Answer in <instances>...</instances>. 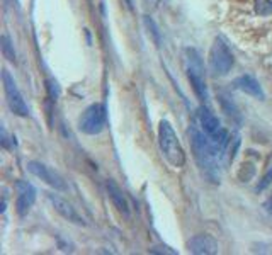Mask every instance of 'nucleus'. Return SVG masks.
Here are the masks:
<instances>
[{"label": "nucleus", "instance_id": "nucleus-1", "mask_svg": "<svg viewBox=\"0 0 272 255\" xmlns=\"http://www.w3.org/2000/svg\"><path fill=\"white\" fill-rule=\"evenodd\" d=\"M191 143L199 168L211 182H220V159L201 126H191Z\"/></svg>", "mask_w": 272, "mask_h": 255}, {"label": "nucleus", "instance_id": "nucleus-2", "mask_svg": "<svg viewBox=\"0 0 272 255\" xmlns=\"http://www.w3.org/2000/svg\"><path fill=\"white\" fill-rule=\"evenodd\" d=\"M159 143L160 150H162V155L172 167L181 168L185 165V153L182 148L181 141H179L177 135H175L174 128L169 121L162 119L159 126Z\"/></svg>", "mask_w": 272, "mask_h": 255}, {"label": "nucleus", "instance_id": "nucleus-3", "mask_svg": "<svg viewBox=\"0 0 272 255\" xmlns=\"http://www.w3.org/2000/svg\"><path fill=\"white\" fill-rule=\"evenodd\" d=\"M233 53L221 38H216L209 49V71L214 77H225L233 68Z\"/></svg>", "mask_w": 272, "mask_h": 255}, {"label": "nucleus", "instance_id": "nucleus-4", "mask_svg": "<svg viewBox=\"0 0 272 255\" xmlns=\"http://www.w3.org/2000/svg\"><path fill=\"white\" fill-rule=\"evenodd\" d=\"M187 78L191 82L192 89H194V94L198 95L199 100L206 102L207 100V85L206 78H204V67L201 62V56L198 55L196 49L187 48Z\"/></svg>", "mask_w": 272, "mask_h": 255}, {"label": "nucleus", "instance_id": "nucleus-5", "mask_svg": "<svg viewBox=\"0 0 272 255\" xmlns=\"http://www.w3.org/2000/svg\"><path fill=\"white\" fill-rule=\"evenodd\" d=\"M107 123V111L106 106L101 102H95L92 106H89L85 109V113L80 116V121H78V129L85 135H99L104 128H106Z\"/></svg>", "mask_w": 272, "mask_h": 255}, {"label": "nucleus", "instance_id": "nucleus-6", "mask_svg": "<svg viewBox=\"0 0 272 255\" xmlns=\"http://www.w3.org/2000/svg\"><path fill=\"white\" fill-rule=\"evenodd\" d=\"M2 82H3V91H5L7 104H9L10 111H12L16 116L26 117L27 114H29V107H27L23 94H21L14 77L7 70H2Z\"/></svg>", "mask_w": 272, "mask_h": 255}, {"label": "nucleus", "instance_id": "nucleus-7", "mask_svg": "<svg viewBox=\"0 0 272 255\" xmlns=\"http://www.w3.org/2000/svg\"><path fill=\"white\" fill-rule=\"evenodd\" d=\"M27 170H29L34 177L41 179L45 184H48L49 187H53L55 191H67L68 189L65 179H63L56 170H53L51 167H48L46 163L31 160V162H27Z\"/></svg>", "mask_w": 272, "mask_h": 255}, {"label": "nucleus", "instance_id": "nucleus-8", "mask_svg": "<svg viewBox=\"0 0 272 255\" xmlns=\"http://www.w3.org/2000/svg\"><path fill=\"white\" fill-rule=\"evenodd\" d=\"M16 191H17V201H16L17 214H19V216H24V214H27V211L33 208V204L36 201V189L29 184V182L17 181Z\"/></svg>", "mask_w": 272, "mask_h": 255}, {"label": "nucleus", "instance_id": "nucleus-9", "mask_svg": "<svg viewBox=\"0 0 272 255\" xmlns=\"http://www.w3.org/2000/svg\"><path fill=\"white\" fill-rule=\"evenodd\" d=\"M48 199H49L51 206L55 208V211L60 214V216H63L65 220L71 221V223H75V225H80V226L87 225L84 218L77 213V209H75V208L71 206L68 201H65L63 197H60L58 194H48Z\"/></svg>", "mask_w": 272, "mask_h": 255}, {"label": "nucleus", "instance_id": "nucleus-10", "mask_svg": "<svg viewBox=\"0 0 272 255\" xmlns=\"http://www.w3.org/2000/svg\"><path fill=\"white\" fill-rule=\"evenodd\" d=\"M187 249H189V252L196 254V255H214V254H218L220 247H218V242L211 235L201 233V235H194L189 240Z\"/></svg>", "mask_w": 272, "mask_h": 255}, {"label": "nucleus", "instance_id": "nucleus-11", "mask_svg": "<svg viewBox=\"0 0 272 255\" xmlns=\"http://www.w3.org/2000/svg\"><path fill=\"white\" fill-rule=\"evenodd\" d=\"M106 189H107V194H109L111 203L116 208L117 213L123 214L124 218H130L131 209H130V204H128V199H126V196H124L123 189H121L113 179H109V181L106 182Z\"/></svg>", "mask_w": 272, "mask_h": 255}, {"label": "nucleus", "instance_id": "nucleus-12", "mask_svg": "<svg viewBox=\"0 0 272 255\" xmlns=\"http://www.w3.org/2000/svg\"><path fill=\"white\" fill-rule=\"evenodd\" d=\"M233 85H235V89H238V91L245 92V94L255 97V99L262 100L264 97H266V94H264V91H262V87H260V84L252 77V75H242V77L235 78Z\"/></svg>", "mask_w": 272, "mask_h": 255}, {"label": "nucleus", "instance_id": "nucleus-13", "mask_svg": "<svg viewBox=\"0 0 272 255\" xmlns=\"http://www.w3.org/2000/svg\"><path fill=\"white\" fill-rule=\"evenodd\" d=\"M198 119H199V126L203 128V131L206 133L207 136L214 135L221 129V123L213 113H211L207 107L201 106L198 111Z\"/></svg>", "mask_w": 272, "mask_h": 255}, {"label": "nucleus", "instance_id": "nucleus-14", "mask_svg": "<svg viewBox=\"0 0 272 255\" xmlns=\"http://www.w3.org/2000/svg\"><path fill=\"white\" fill-rule=\"evenodd\" d=\"M0 49H2V55L3 58H7L9 62L16 63V51H14V45L10 43V38L7 34H3L0 38Z\"/></svg>", "mask_w": 272, "mask_h": 255}, {"label": "nucleus", "instance_id": "nucleus-15", "mask_svg": "<svg viewBox=\"0 0 272 255\" xmlns=\"http://www.w3.org/2000/svg\"><path fill=\"white\" fill-rule=\"evenodd\" d=\"M255 12L259 16H271L272 14V0H255Z\"/></svg>", "mask_w": 272, "mask_h": 255}, {"label": "nucleus", "instance_id": "nucleus-16", "mask_svg": "<svg viewBox=\"0 0 272 255\" xmlns=\"http://www.w3.org/2000/svg\"><path fill=\"white\" fill-rule=\"evenodd\" d=\"M255 175V167L252 163H243L242 168L238 170V179L242 182H249Z\"/></svg>", "mask_w": 272, "mask_h": 255}, {"label": "nucleus", "instance_id": "nucleus-17", "mask_svg": "<svg viewBox=\"0 0 272 255\" xmlns=\"http://www.w3.org/2000/svg\"><path fill=\"white\" fill-rule=\"evenodd\" d=\"M145 26L148 27V32H152L153 41H155V45H157V46H160V32H159V27H157L155 21H153L150 16H145Z\"/></svg>", "mask_w": 272, "mask_h": 255}, {"label": "nucleus", "instance_id": "nucleus-18", "mask_svg": "<svg viewBox=\"0 0 272 255\" xmlns=\"http://www.w3.org/2000/svg\"><path fill=\"white\" fill-rule=\"evenodd\" d=\"M46 89H48V94H49V97H51V100H56V99H58L60 89H58V85H56V82L48 80V82H46Z\"/></svg>", "mask_w": 272, "mask_h": 255}, {"label": "nucleus", "instance_id": "nucleus-19", "mask_svg": "<svg viewBox=\"0 0 272 255\" xmlns=\"http://www.w3.org/2000/svg\"><path fill=\"white\" fill-rule=\"evenodd\" d=\"M271 182H272V168L267 172L266 175H264L262 181L259 182V185H257V191H264V189H267L271 185Z\"/></svg>", "mask_w": 272, "mask_h": 255}, {"label": "nucleus", "instance_id": "nucleus-20", "mask_svg": "<svg viewBox=\"0 0 272 255\" xmlns=\"http://www.w3.org/2000/svg\"><path fill=\"white\" fill-rule=\"evenodd\" d=\"M150 254H169V255H175L177 252H175V250L167 249V247H155V249L150 250Z\"/></svg>", "mask_w": 272, "mask_h": 255}, {"label": "nucleus", "instance_id": "nucleus-21", "mask_svg": "<svg viewBox=\"0 0 272 255\" xmlns=\"http://www.w3.org/2000/svg\"><path fill=\"white\" fill-rule=\"evenodd\" d=\"M7 141H9V139H7V133H5V129L2 128V146L3 148H9V143Z\"/></svg>", "mask_w": 272, "mask_h": 255}, {"label": "nucleus", "instance_id": "nucleus-22", "mask_svg": "<svg viewBox=\"0 0 272 255\" xmlns=\"http://www.w3.org/2000/svg\"><path fill=\"white\" fill-rule=\"evenodd\" d=\"M266 209L269 211V213L272 214V194H271V196H269V199L266 201Z\"/></svg>", "mask_w": 272, "mask_h": 255}, {"label": "nucleus", "instance_id": "nucleus-23", "mask_svg": "<svg viewBox=\"0 0 272 255\" xmlns=\"http://www.w3.org/2000/svg\"><path fill=\"white\" fill-rule=\"evenodd\" d=\"M124 3H126V7H128L130 10L135 9V0H124Z\"/></svg>", "mask_w": 272, "mask_h": 255}]
</instances>
